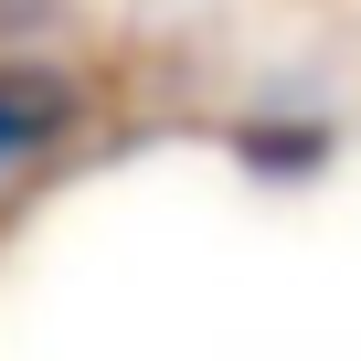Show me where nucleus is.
I'll use <instances>...</instances> for the list:
<instances>
[{"label": "nucleus", "mask_w": 361, "mask_h": 361, "mask_svg": "<svg viewBox=\"0 0 361 361\" xmlns=\"http://www.w3.org/2000/svg\"><path fill=\"white\" fill-rule=\"evenodd\" d=\"M64 85L54 75H32V64H0V170H11V159H32L54 128H64Z\"/></svg>", "instance_id": "obj_1"}, {"label": "nucleus", "mask_w": 361, "mask_h": 361, "mask_svg": "<svg viewBox=\"0 0 361 361\" xmlns=\"http://www.w3.org/2000/svg\"><path fill=\"white\" fill-rule=\"evenodd\" d=\"M234 149H245V159H255V170H308V159H319V149H329V128H245V138H234Z\"/></svg>", "instance_id": "obj_2"}]
</instances>
